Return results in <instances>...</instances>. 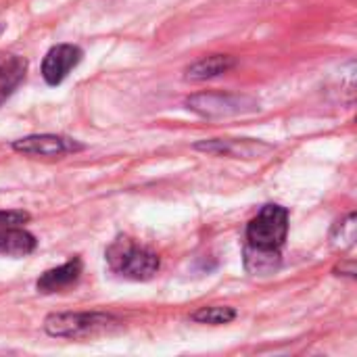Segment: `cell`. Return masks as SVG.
Masks as SVG:
<instances>
[{
	"instance_id": "7",
	"label": "cell",
	"mask_w": 357,
	"mask_h": 357,
	"mask_svg": "<svg viewBox=\"0 0 357 357\" xmlns=\"http://www.w3.org/2000/svg\"><path fill=\"white\" fill-rule=\"evenodd\" d=\"M84 52L75 44H56L52 46L42 61V77L48 86H59L71 69H75L82 61Z\"/></svg>"
},
{
	"instance_id": "1",
	"label": "cell",
	"mask_w": 357,
	"mask_h": 357,
	"mask_svg": "<svg viewBox=\"0 0 357 357\" xmlns=\"http://www.w3.org/2000/svg\"><path fill=\"white\" fill-rule=\"evenodd\" d=\"M289 232V211L280 205H266L247 224L245 270L251 276H270L280 268L282 247Z\"/></svg>"
},
{
	"instance_id": "10",
	"label": "cell",
	"mask_w": 357,
	"mask_h": 357,
	"mask_svg": "<svg viewBox=\"0 0 357 357\" xmlns=\"http://www.w3.org/2000/svg\"><path fill=\"white\" fill-rule=\"evenodd\" d=\"M232 67H234V59L232 56H228V54H211V56H205V59L192 63L186 69V77L195 79V82H203V79H211V77L224 75Z\"/></svg>"
},
{
	"instance_id": "9",
	"label": "cell",
	"mask_w": 357,
	"mask_h": 357,
	"mask_svg": "<svg viewBox=\"0 0 357 357\" xmlns=\"http://www.w3.org/2000/svg\"><path fill=\"white\" fill-rule=\"evenodd\" d=\"M36 236L23 230L21 226L17 228H4L0 230V253L8 257H25L36 251Z\"/></svg>"
},
{
	"instance_id": "8",
	"label": "cell",
	"mask_w": 357,
	"mask_h": 357,
	"mask_svg": "<svg viewBox=\"0 0 357 357\" xmlns=\"http://www.w3.org/2000/svg\"><path fill=\"white\" fill-rule=\"evenodd\" d=\"M82 259L79 257H73L69 259L67 264L59 266V268H52V270H46L36 287L42 295H52V293H63L71 287L77 284V280L82 278Z\"/></svg>"
},
{
	"instance_id": "12",
	"label": "cell",
	"mask_w": 357,
	"mask_h": 357,
	"mask_svg": "<svg viewBox=\"0 0 357 357\" xmlns=\"http://www.w3.org/2000/svg\"><path fill=\"white\" fill-rule=\"evenodd\" d=\"M236 318V310L226 307V305H207L197 310L190 320L197 324H211V326H220V324H228Z\"/></svg>"
},
{
	"instance_id": "13",
	"label": "cell",
	"mask_w": 357,
	"mask_h": 357,
	"mask_svg": "<svg viewBox=\"0 0 357 357\" xmlns=\"http://www.w3.org/2000/svg\"><path fill=\"white\" fill-rule=\"evenodd\" d=\"M356 213H349L345 220H341L337 226H335V230H333V234H331V241H333V247H337V249H349V247H354L356 245Z\"/></svg>"
},
{
	"instance_id": "6",
	"label": "cell",
	"mask_w": 357,
	"mask_h": 357,
	"mask_svg": "<svg viewBox=\"0 0 357 357\" xmlns=\"http://www.w3.org/2000/svg\"><path fill=\"white\" fill-rule=\"evenodd\" d=\"M197 151L218 155V157H232V159H257L274 151L272 144L253 138H213L201 140L195 144Z\"/></svg>"
},
{
	"instance_id": "11",
	"label": "cell",
	"mask_w": 357,
	"mask_h": 357,
	"mask_svg": "<svg viewBox=\"0 0 357 357\" xmlns=\"http://www.w3.org/2000/svg\"><path fill=\"white\" fill-rule=\"evenodd\" d=\"M27 61L23 56H10L0 63V107L25 79Z\"/></svg>"
},
{
	"instance_id": "2",
	"label": "cell",
	"mask_w": 357,
	"mask_h": 357,
	"mask_svg": "<svg viewBox=\"0 0 357 357\" xmlns=\"http://www.w3.org/2000/svg\"><path fill=\"white\" fill-rule=\"evenodd\" d=\"M105 257H107L111 272L128 280L144 282V280H151L159 272L157 253H153L151 249L138 245L136 241L128 236H117L109 245Z\"/></svg>"
},
{
	"instance_id": "4",
	"label": "cell",
	"mask_w": 357,
	"mask_h": 357,
	"mask_svg": "<svg viewBox=\"0 0 357 357\" xmlns=\"http://www.w3.org/2000/svg\"><path fill=\"white\" fill-rule=\"evenodd\" d=\"M184 105L207 119H222L234 115H247L259 111V102L245 94H224V92H201L184 100Z\"/></svg>"
},
{
	"instance_id": "3",
	"label": "cell",
	"mask_w": 357,
	"mask_h": 357,
	"mask_svg": "<svg viewBox=\"0 0 357 357\" xmlns=\"http://www.w3.org/2000/svg\"><path fill=\"white\" fill-rule=\"evenodd\" d=\"M121 322L111 314L100 312H67V314H50L44 320V331L50 337L59 339H84L100 333H109L117 328Z\"/></svg>"
},
{
	"instance_id": "14",
	"label": "cell",
	"mask_w": 357,
	"mask_h": 357,
	"mask_svg": "<svg viewBox=\"0 0 357 357\" xmlns=\"http://www.w3.org/2000/svg\"><path fill=\"white\" fill-rule=\"evenodd\" d=\"M25 222H29V213L27 211H19V209H8V211H0V230L4 228H17L23 226Z\"/></svg>"
},
{
	"instance_id": "5",
	"label": "cell",
	"mask_w": 357,
	"mask_h": 357,
	"mask_svg": "<svg viewBox=\"0 0 357 357\" xmlns=\"http://www.w3.org/2000/svg\"><path fill=\"white\" fill-rule=\"evenodd\" d=\"M13 151L27 155V157H61L84 151V144L56 134H33L13 142Z\"/></svg>"
}]
</instances>
